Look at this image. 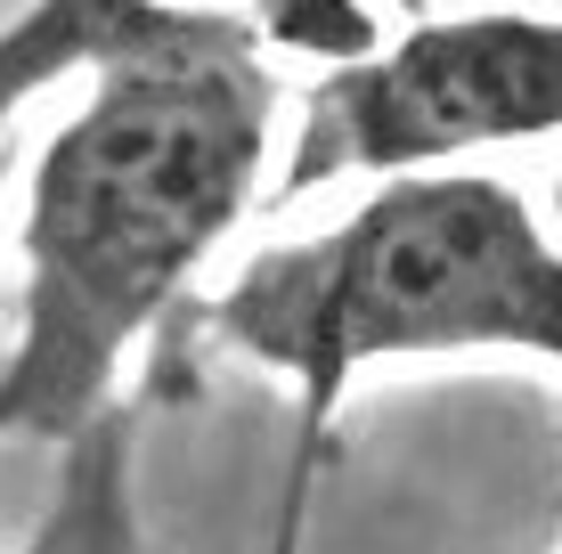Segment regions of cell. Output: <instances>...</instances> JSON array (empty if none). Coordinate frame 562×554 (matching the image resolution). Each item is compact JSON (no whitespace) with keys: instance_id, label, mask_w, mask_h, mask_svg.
I'll use <instances>...</instances> for the list:
<instances>
[{"instance_id":"cell-1","label":"cell","mask_w":562,"mask_h":554,"mask_svg":"<svg viewBox=\"0 0 562 554\" xmlns=\"http://www.w3.org/2000/svg\"><path fill=\"white\" fill-rule=\"evenodd\" d=\"M278 74L261 33L221 9L147 0L90 66V90L25 180L16 342L0 359V441L66 456L123 408L131 351L171 318L261 196Z\"/></svg>"},{"instance_id":"cell-2","label":"cell","mask_w":562,"mask_h":554,"mask_svg":"<svg viewBox=\"0 0 562 554\" xmlns=\"http://www.w3.org/2000/svg\"><path fill=\"white\" fill-rule=\"evenodd\" d=\"M196 335L285 375L302 449H318L342 392L383 359L530 351L562 368V245L490 171H416L318 237L254 253L196 302Z\"/></svg>"},{"instance_id":"cell-3","label":"cell","mask_w":562,"mask_h":554,"mask_svg":"<svg viewBox=\"0 0 562 554\" xmlns=\"http://www.w3.org/2000/svg\"><path fill=\"white\" fill-rule=\"evenodd\" d=\"M562 131V16L554 9H473L416 16L400 42L326 66L302 106L294 156L269 204L326 180H416L473 147H514Z\"/></svg>"},{"instance_id":"cell-4","label":"cell","mask_w":562,"mask_h":554,"mask_svg":"<svg viewBox=\"0 0 562 554\" xmlns=\"http://www.w3.org/2000/svg\"><path fill=\"white\" fill-rule=\"evenodd\" d=\"M131 449H139V408H114L57 456V489L16 554H147L139 530V482H131Z\"/></svg>"},{"instance_id":"cell-5","label":"cell","mask_w":562,"mask_h":554,"mask_svg":"<svg viewBox=\"0 0 562 554\" xmlns=\"http://www.w3.org/2000/svg\"><path fill=\"white\" fill-rule=\"evenodd\" d=\"M139 9L147 0H33V9H16L0 25V131L66 74H90L131 33Z\"/></svg>"},{"instance_id":"cell-6","label":"cell","mask_w":562,"mask_h":554,"mask_svg":"<svg viewBox=\"0 0 562 554\" xmlns=\"http://www.w3.org/2000/svg\"><path fill=\"white\" fill-rule=\"evenodd\" d=\"M254 9V33L294 57H318V66H351V57L375 49V16L367 0H245Z\"/></svg>"},{"instance_id":"cell-7","label":"cell","mask_w":562,"mask_h":554,"mask_svg":"<svg viewBox=\"0 0 562 554\" xmlns=\"http://www.w3.org/2000/svg\"><path fill=\"white\" fill-rule=\"evenodd\" d=\"M400 9H408V16H424V0H400Z\"/></svg>"},{"instance_id":"cell-8","label":"cell","mask_w":562,"mask_h":554,"mask_svg":"<svg viewBox=\"0 0 562 554\" xmlns=\"http://www.w3.org/2000/svg\"><path fill=\"white\" fill-rule=\"evenodd\" d=\"M547 9H554V16H562V0H547Z\"/></svg>"}]
</instances>
